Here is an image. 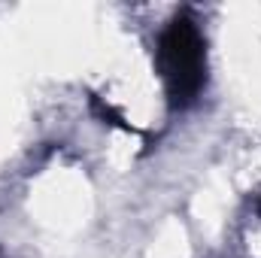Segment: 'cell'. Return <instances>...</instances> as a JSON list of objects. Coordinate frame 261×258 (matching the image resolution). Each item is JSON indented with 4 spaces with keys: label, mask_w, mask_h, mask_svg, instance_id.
I'll list each match as a JSON object with an SVG mask.
<instances>
[{
    "label": "cell",
    "mask_w": 261,
    "mask_h": 258,
    "mask_svg": "<svg viewBox=\"0 0 261 258\" xmlns=\"http://www.w3.org/2000/svg\"><path fill=\"white\" fill-rule=\"evenodd\" d=\"M158 67L176 104L195 100L203 88V37L192 21H173L158 43Z\"/></svg>",
    "instance_id": "obj_1"
}]
</instances>
